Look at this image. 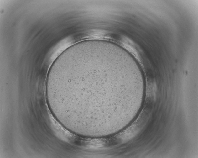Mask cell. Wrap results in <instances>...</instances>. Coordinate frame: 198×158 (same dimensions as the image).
Masks as SVG:
<instances>
[{"label":"cell","mask_w":198,"mask_h":158,"mask_svg":"<svg viewBox=\"0 0 198 158\" xmlns=\"http://www.w3.org/2000/svg\"><path fill=\"white\" fill-rule=\"evenodd\" d=\"M135 75L109 50L77 49L61 56L47 77L67 115L118 118L126 108Z\"/></svg>","instance_id":"6da1fadb"}]
</instances>
